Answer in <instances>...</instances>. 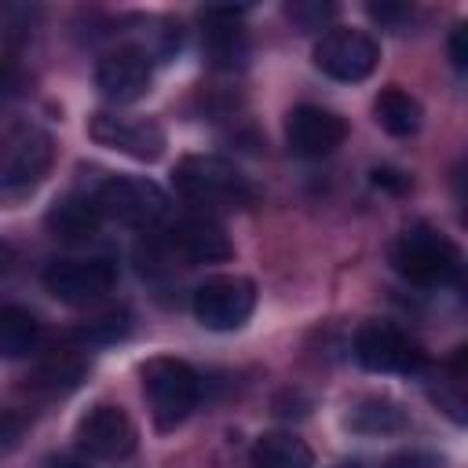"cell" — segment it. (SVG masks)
<instances>
[{
	"mask_svg": "<svg viewBox=\"0 0 468 468\" xmlns=\"http://www.w3.org/2000/svg\"><path fill=\"white\" fill-rule=\"evenodd\" d=\"M369 15L384 26H399L402 18H410V7L406 4H369Z\"/></svg>",
	"mask_w": 468,
	"mask_h": 468,
	"instance_id": "4316f807",
	"label": "cell"
},
{
	"mask_svg": "<svg viewBox=\"0 0 468 468\" xmlns=\"http://www.w3.org/2000/svg\"><path fill=\"white\" fill-rule=\"evenodd\" d=\"M369 183L380 186V190H388V194H406V190H410V176L399 172V168H388V165L373 168V172H369Z\"/></svg>",
	"mask_w": 468,
	"mask_h": 468,
	"instance_id": "d4e9b609",
	"label": "cell"
},
{
	"mask_svg": "<svg viewBox=\"0 0 468 468\" xmlns=\"http://www.w3.org/2000/svg\"><path fill=\"white\" fill-rule=\"evenodd\" d=\"M384 468H446V461L431 450H402V453H391Z\"/></svg>",
	"mask_w": 468,
	"mask_h": 468,
	"instance_id": "603a6c76",
	"label": "cell"
},
{
	"mask_svg": "<svg viewBox=\"0 0 468 468\" xmlns=\"http://www.w3.org/2000/svg\"><path fill=\"white\" fill-rule=\"evenodd\" d=\"M194 318L205 325V329H216V333H230L238 329L252 307H256V285L241 274H216L208 282H201L194 289Z\"/></svg>",
	"mask_w": 468,
	"mask_h": 468,
	"instance_id": "5b68a950",
	"label": "cell"
},
{
	"mask_svg": "<svg viewBox=\"0 0 468 468\" xmlns=\"http://www.w3.org/2000/svg\"><path fill=\"white\" fill-rule=\"evenodd\" d=\"M344 428L358 431V435H391L406 428V410L391 399H362L347 410Z\"/></svg>",
	"mask_w": 468,
	"mask_h": 468,
	"instance_id": "ac0fdd59",
	"label": "cell"
},
{
	"mask_svg": "<svg viewBox=\"0 0 468 468\" xmlns=\"http://www.w3.org/2000/svg\"><path fill=\"white\" fill-rule=\"evenodd\" d=\"M391 267L410 285L439 289V285H453L461 278L464 256L442 230H435L428 223H413L391 241Z\"/></svg>",
	"mask_w": 468,
	"mask_h": 468,
	"instance_id": "6da1fadb",
	"label": "cell"
},
{
	"mask_svg": "<svg viewBox=\"0 0 468 468\" xmlns=\"http://www.w3.org/2000/svg\"><path fill=\"white\" fill-rule=\"evenodd\" d=\"M172 249L186 263H223V260L234 256V245H230L227 230L216 219H208V216H190V219L176 223Z\"/></svg>",
	"mask_w": 468,
	"mask_h": 468,
	"instance_id": "5bb4252c",
	"label": "cell"
},
{
	"mask_svg": "<svg viewBox=\"0 0 468 468\" xmlns=\"http://www.w3.org/2000/svg\"><path fill=\"white\" fill-rule=\"evenodd\" d=\"M373 113H377V124L391 135H413L420 128V102L410 91H402L399 84H391L377 95Z\"/></svg>",
	"mask_w": 468,
	"mask_h": 468,
	"instance_id": "ffe728a7",
	"label": "cell"
},
{
	"mask_svg": "<svg viewBox=\"0 0 468 468\" xmlns=\"http://www.w3.org/2000/svg\"><path fill=\"white\" fill-rule=\"evenodd\" d=\"M377 58H380V48H377V40H373L369 33H362V29H344V26H336V29H329V33H322L318 44H314V66H318L325 77L347 80V84L366 80V77L377 69Z\"/></svg>",
	"mask_w": 468,
	"mask_h": 468,
	"instance_id": "52a82bcc",
	"label": "cell"
},
{
	"mask_svg": "<svg viewBox=\"0 0 468 468\" xmlns=\"http://www.w3.org/2000/svg\"><path fill=\"white\" fill-rule=\"evenodd\" d=\"M344 139H347L344 117L333 113V110H325V106L303 102V106L289 110V117H285V143L300 157H325Z\"/></svg>",
	"mask_w": 468,
	"mask_h": 468,
	"instance_id": "7c38bea8",
	"label": "cell"
},
{
	"mask_svg": "<svg viewBox=\"0 0 468 468\" xmlns=\"http://www.w3.org/2000/svg\"><path fill=\"white\" fill-rule=\"evenodd\" d=\"M355 358L369 373H417L424 366L420 347L391 322H362L355 333Z\"/></svg>",
	"mask_w": 468,
	"mask_h": 468,
	"instance_id": "ba28073f",
	"label": "cell"
},
{
	"mask_svg": "<svg viewBox=\"0 0 468 468\" xmlns=\"http://www.w3.org/2000/svg\"><path fill=\"white\" fill-rule=\"evenodd\" d=\"M91 201L102 219H113L124 227H154L168 216V194L157 183L139 176H110Z\"/></svg>",
	"mask_w": 468,
	"mask_h": 468,
	"instance_id": "277c9868",
	"label": "cell"
},
{
	"mask_svg": "<svg viewBox=\"0 0 468 468\" xmlns=\"http://www.w3.org/2000/svg\"><path fill=\"white\" fill-rule=\"evenodd\" d=\"M51 165V135L33 121H15L0 128V179L4 183H37Z\"/></svg>",
	"mask_w": 468,
	"mask_h": 468,
	"instance_id": "9c48e42d",
	"label": "cell"
},
{
	"mask_svg": "<svg viewBox=\"0 0 468 468\" xmlns=\"http://www.w3.org/2000/svg\"><path fill=\"white\" fill-rule=\"evenodd\" d=\"M139 377H143V395L150 402L154 424L161 431L179 428L190 417V410L197 406V399H201V380L183 358H168V355L150 358L139 369Z\"/></svg>",
	"mask_w": 468,
	"mask_h": 468,
	"instance_id": "3957f363",
	"label": "cell"
},
{
	"mask_svg": "<svg viewBox=\"0 0 468 468\" xmlns=\"http://www.w3.org/2000/svg\"><path fill=\"white\" fill-rule=\"evenodd\" d=\"M128 311L124 307H117V311H106V314H99L95 322H88V325H80L77 329V340H84V344H113V340H121L124 333H128Z\"/></svg>",
	"mask_w": 468,
	"mask_h": 468,
	"instance_id": "44dd1931",
	"label": "cell"
},
{
	"mask_svg": "<svg viewBox=\"0 0 468 468\" xmlns=\"http://www.w3.org/2000/svg\"><path fill=\"white\" fill-rule=\"evenodd\" d=\"M450 58H453V66H457V69H464V66H468V51H464V26H457V29H453V37H450Z\"/></svg>",
	"mask_w": 468,
	"mask_h": 468,
	"instance_id": "83f0119b",
	"label": "cell"
},
{
	"mask_svg": "<svg viewBox=\"0 0 468 468\" xmlns=\"http://www.w3.org/2000/svg\"><path fill=\"white\" fill-rule=\"evenodd\" d=\"M150 55L143 48H132V44H121L113 51H106L95 66V84L106 99L113 102H135L150 91Z\"/></svg>",
	"mask_w": 468,
	"mask_h": 468,
	"instance_id": "4fadbf2b",
	"label": "cell"
},
{
	"mask_svg": "<svg viewBox=\"0 0 468 468\" xmlns=\"http://www.w3.org/2000/svg\"><path fill=\"white\" fill-rule=\"evenodd\" d=\"M205 22H212L205 29V55L212 66L219 69H238L249 55V44H245V33L234 26L241 18V7H205L201 11Z\"/></svg>",
	"mask_w": 468,
	"mask_h": 468,
	"instance_id": "9a60e30c",
	"label": "cell"
},
{
	"mask_svg": "<svg viewBox=\"0 0 468 468\" xmlns=\"http://www.w3.org/2000/svg\"><path fill=\"white\" fill-rule=\"evenodd\" d=\"M88 135L106 146L117 150L132 161H157L165 154V128L150 117H128V113H110V110H95L88 117Z\"/></svg>",
	"mask_w": 468,
	"mask_h": 468,
	"instance_id": "8992f818",
	"label": "cell"
},
{
	"mask_svg": "<svg viewBox=\"0 0 468 468\" xmlns=\"http://www.w3.org/2000/svg\"><path fill=\"white\" fill-rule=\"evenodd\" d=\"M176 190L197 205H227V208H245L256 197V186L249 183V176L216 154H186L176 172Z\"/></svg>",
	"mask_w": 468,
	"mask_h": 468,
	"instance_id": "7a4b0ae2",
	"label": "cell"
},
{
	"mask_svg": "<svg viewBox=\"0 0 468 468\" xmlns=\"http://www.w3.org/2000/svg\"><path fill=\"white\" fill-rule=\"evenodd\" d=\"M256 468H314L311 446L292 431H267L252 442Z\"/></svg>",
	"mask_w": 468,
	"mask_h": 468,
	"instance_id": "e0dca14e",
	"label": "cell"
},
{
	"mask_svg": "<svg viewBox=\"0 0 468 468\" xmlns=\"http://www.w3.org/2000/svg\"><path fill=\"white\" fill-rule=\"evenodd\" d=\"M22 431H26V420L18 413H0V453L15 450L18 439H22Z\"/></svg>",
	"mask_w": 468,
	"mask_h": 468,
	"instance_id": "484cf974",
	"label": "cell"
},
{
	"mask_svg": "<svg viewBox=\"0 0 468 468\" xmlns=\"http://www.w3.org/2000/svg\"><path fill=\"white\" fill-rule=\"evenodd\" d=\"M11 256H15V252H11V245H7V241H0V271H7Z\"/></svg>",
	"mask_w": 468,
	"mask_h": 468,
	"instance_id": "f1b7e54d",
	"label": "cell"
},
{
	"mask_svg": "<svg viewBox=\"0 0 468 468\" xmlns=\"http://www.w3.org/2000/svg\"><path fill=\"white\" fill-rule=\"evenodd\" d=\"M77 446L95 461H124L135 450V424L121 406L99 402L77 420Z\"/></svg>",
	"mask_w": 468,
	"mask_h": 468,
	"instance_id": "30bf717a",
	"label": "cell"
},
{
	"mask_svg": "<svg viewBox=\"0 0 468 468\" xmlns=\"http://www.w3.org/2000/svg\"><path fill=\"white\" fill-rule=\"evenodd\" d=\"M117 282V271L110 260H55L44 271V289L62 303H91L102 300Z\"/></svg>",
	"mask_w": 468,
	"mask_h": 468,
	"instance_id": "8fae6325",
	"label": "cell"
},
{
	"mask_svg": "<svg viewBox=\"0 0 468 468\" xmlns=\"http://www.w3.org/2000/svg\"><path fill=\"white\" fill-rule=\"evenodd\" d=\"M40 344V322L26 307H0V358H26Z\"/></svg>",
	"mask_w": 468,
	"mask_h": 468,
	"instance_id": "d6986e66",
	"label": "cell"
},
{
	"mask_svg": "<svg viewBox=\"0 0 468 468\" xmlns=\"http://www.w3.org/2000/svg\"><path fill=\"white\" fill-rule=\"evenodd\" d=\"M99 208L91 197H80V194H69V197H58L48 216H44V227L51 230V238L58 241H88L99 234Z\"/></svg>",
	"mask_w": 468,
	"mask_h": 468,
	"instance_id": "2e32d148",
	"label": "cell"
},
{
	"mask_svg": "<svg viewBox=\"0 0 468 468\" xmlns=\"http://www.w3.org/2000/svg\"><path fill=\"white\" fill-rule=\"evenodd\" d=\"M84 377V358L73 351H58L40 366V384L48 388H73Z\"/></svg>",
	"mask_w": 468,
	"mask_h": 468,
	"instance_id": "7402d4cb",
	"label": "cell"
},
{
	"mask_svg": "<svg viewBox=\"0 0 468 468\" xmlns=\"http://www.w3.org/2000/svg\"><path fill=\"white\" fill-rule=\"evenodd\" d=\"M285 15H289V18H296L300 26L314 29V26H322L325 18H333V15H336V7H329V4H325V7H322V4H289V7H285Z\"/></svg>",
	"mask_w": 468,
	"mask_h": 468,
	"instance_id": "cb8c5ba5",
	"label": "cell"
}]
</instances>
